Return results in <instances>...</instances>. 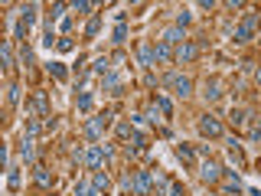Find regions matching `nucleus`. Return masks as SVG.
Instances as JSON below:
<instances>
[{
    "label": "nucleus",
    "mask_w": 261,
    "mask_h": 196,
    "mask_svg": "<svg viewBox=\"0 0 261 196\" xmlns=\"http://www.w3.org/2000/svg\"><path fill=\"white\" fill-rule=\"evenodd\" d=\"M202 95H206V102H219V98H222V82H216V79L206 82V92Z\"/></svg>",
    "instance_id": "nucleus-18"
},
{
    "label": "nucleus",
    "mask_w": 261,
    "mask_h": 196,
    "mask_svg": "<svg viewBox=\"0 0 261 196\" xmlns=\"http://www.w3.org/2000/svg\"><path fill=\"white\" fill-rule=\"evenodd\" d=\"M190 20H193V16H190V10L176 13V27H179V30H183V27H186V23H190Z\"/></svg>",
    "instance_id": "nucleus-43"
},
{
    "label": "nucleus",
    "mask_w": 261,
    "mask_h": 196,
    "mask_svg": "<svg viewBox=\"0 0 261 196\" xmlns=\"http://www.w3.org/2000/svg\"><path fill=\"white\" fill-rule=\"evenodd\" d=\"M33 111H36V118H49V95L46 92L33 95Z\"/></svg>",
    "instance_id": "nucleus-13"
},
{
    "label": "nucleus",
    "mask_w": 261,
    "mask_h": 196,
    "mask_svg": "<svg viewBox=\"0 0 261 196\" xmlns=\"http://www.w3.org/2000/svg\"><path fill=\"white\" fill-rule=\"evenodd\" d=\"M176 157L183 160V163H193L196 160V151H193V147H186V144H176Z\"/></svg>",
    "instance_id": "nucleus-23"
},
{
    "label": "nucleus",
    "mask_w": 261,
    "mask_h": 196,
    "mask_svg": "<svg viewBox=\"0 0 261 196\" xmlns=\"http://www.w3.org/2000/svg\"><path fill=\"white\" fill-rule=\"evenodd\" d=\"M153 102L160 105V111H163V114H173V102H170V98L163 95V92H157V98H153Z\"/></svg>",
    "instance_id": "nucleus-30"
},
{
    "label": "nucleus",
    "mask_w": 261,
    "mask_h": 196,
    "mask_svg": "<svg viewBox=\"0 0 261 196\" xmlns=\"http://www.w3.org/2000/svg\"><path fill=\"white\" fill-rule=\"evenodd\" d=\"M167 196H190V193H186V186H183V183H170Z\"/></svg>",
    "instance_id": "nucleus-40"
},
{
    "label": "nucleus",
    "mask_w": 261,
    "mask_h": 196,
    "mask_svg": "<svg viewBox=\"0 0 261 196\" xmlns=\"http://www.w3.org/2000/svg\"><path fill=\"white\" fill-rule=\"evenodd\" d=\"M105 160H108V157H105L101 144H88V147H85V167L92 170V174H98V170L105 167Z\"/></svg>",
    "instance_id": "nucleus-5"
},
{
    "label": "nucleus",
    "mask_w": 261,
    "mask_h": 196,
    "mask_svg": "<svg viewBox=\"0 0 261 196\" xmlns=\"http://www.w3.org/2000/svg\"><path fill=\"white\" fill-rule=\"evenodd\" d=\"M7 186H10V193H16V190H20V170H16V167H10V170H7Z\"/></svg>",
    "instance_id": "nucleus-24"
},
{
    "label": "nucleus",
    "mask_w": 261,
    "mask_h": 196,
    "mask_svg": "<svg viewBox=\"0 0 261 196\" xmlns=\"http://www.w3.org/2000/svg\"><path fill=\"white\" fill-rule=\"evenodd\" d=\"M92 183H95V190H98V193H108V186H111V177L105 174V170H98V174H92Z\"/></svg>",
    "instance_id": "nucleus-20"
},
{
    "label": "nucleus",
    "mask_w": 261,
    "mask_h": 196,
    "mask_svg": "<svg viewBox=\"0 0 261 196\" xmlns=\"http://www.w3.org/2000/svg\"><path fill=\"white\" fill-rule=\"evenodd\" d=\"M251 141H261V118L255 121V128H251Z\"/></svg>",
    "instance_id": "nucleus-44"
},
{
    "label": "nucleus",
    "mask_w": 261,
    "mask_h": 196,
    "mask_svg": "<svg viewBox=\"0 0 261 196\" xmlns=\"http://www.w3.org/2000/svg\"><path fill=\"white\" fill-rule=\"evenodd\" d=\"M222 174H225V170L219 167V163L212 160V157H209V160L199 167V177H202V183H219V180H222Z\"/></svg>",
    "instance_id": "nucleus-8"
},
{
    "label": "nucleus",
    "mask_w": 261,
    "mask_h": 196,
    "mask_svg": "<svg viewBox=\"0 0 261 196\" xmlns=\"http://www.w3.org/2000/svg\"><path fill=\"white\" fill-rule=\"evenodd\" d=\"M75 105H79V111H92V105H95V98H92V92H82Z\"/></svg>",
    "instance_id": "nucleus-29"
},
{
    "label": "nucleus",
    "mask_w": 261,
    "mask_h": 196,
    "mask_svg": "<svg viewBox=\"0 0 261 196\" xmlns=\"http://www.w3.org/2000/svg\"><path fill=\"white\" fill-rule=\"evenodd\" d=\"M62 13H65V4H53V10L46 13V20H49V23H56V20H65Z\"/></svg>",
    "instance_id": "nucleus-31"
},
{
    "label": "nucleus",
    "mask_w": 261,
    "mask_h": 196,
    "mask_svg": "<svg viewBox=\"0 0 261 196\" xmlns=\"http://www.w3.org/2000/svg\"><path fill=\"white\" fill-rule=\"evenodd\" d=\"M199 134L202 137H222L225 128H222V121H219L216 114H202L199 118Z\"/></svg>",
    "instance_id": "nucleus-4"
},
{
    "label": "nucleus",
    "mask_w": 261,
    "mask_h": 196,
    "mask_svg": "<svg viewBox=\"0 0 261 196\" xmlns=\"http://www.w3.org/2000/svg\"><path fill=\"white\" fill-rule=\"evenodd\" d=\"M46 69H49V76H53L56 82H65V79H69V72H65V65H62V62H49Z\"/></svg>",
    "instance_id": "nucleus-22"
},
{
    "label": "nucleus",
    "mask_w": 261,
    "mask_h": 196,
    "mask_svg": "<svg viewBox=\"0 0 261 196\" xmlns=\"http://www.w3.org/2000/svg\"><path fill=\"white\" fill-rule=\"evenodd\" d=\"M39 131H46L43 121H39V118H30L27 121V137H39Z\"/></svg>",
    "instance_id": "nucleus-27"
},
{
    "label": "nucleus",
    "mask_w": 261,
    "mask_h": 196,
    "mask_svg": "<svg viewBox=\"0 0 261 196\" xmlns=\"http://www.w3.org/2000/svg\"><path fill=\"white\" fill-rule=\"evenodd\" d=\"M98 30H101V20H98V16H92V20H88V27H85V36H88V39L98 36Z\"/></svg>",
    "instance_id": "nucleus-37"
},
{
    "label": "nucleus",
    "mask_w": 261,
    "mask_h": 196,
    "mask_svg": "<svg viewBox=\"0 0 261 196\" xmlns=\"http://www.w3.org/2000/svg\"><path fill=\"white\" fill-rule=\"evenodd\" d=\"M72 160H75V163H85V147H72Z\"/></svg>",
    "instance_id": "nucleus-42"
},
{
    "label": "nucleus",
    "mask_w": 261,
    "mask_h": 196,
    "mask_svg": "<svg viewBox=\"0 0 261 196\" xmlns=\"http://www.w3.org/2000/svg\"><path fill=\"white\" fill-rule=\"evenodd\" d=\"M225 196H239L245 186H242V180H239V174H235V170H225Z\"/></svg>",
    "instance_id": "nucleus-12"
},
{
    "label": "nucleus",
    "mask_w": 261,
    "mask_h": 196,
    "mask_svg": "<svg viewBox=\"0 0 261 196\" xmlns=\"http://www.w3.org/2000/svg\"><path fill=\"white\" fill-rule=\"evenodd\" d=\"M242 7H245L242 0H228V4H225V10H242Z\"/></svg>",
    "instance_id": "nucleus-45"
},
{
    "label": "nucleus",
    "mask_w": 261,
    "mask_h": 196,
    "mask_svg": "<svg viewBox=\"0 0 261 196\" xmlns=\"http://www.w3.org/2000/svg\"><path fill=\"white\" fill-rule=\"evenodd\" d=\"M170 59H176V53L157 39V43H153V62H170Z\"/></svg>",
    "instance_id": "nucleus-16"
},
{
    "label": "nucleus",
    "mask_w": 261,
    "mask_h": 196,
    "mask_svg": "<svg viewBox=\"0 0 261 196\" xmlns=\"http://www.w3.org/2000/svg\"><path fill=\"white\" fill-rule=\"evenodd\" d=\"M153 190V174L150 170H134V196H150Z\"/></svg>",
    "instance_id": "nucleus-6"
},
{
    "label": "nucleus",
    "mask_w": 261,
    "mask_h": 196,
    "mask_svg": "<svg viewBox=\"0 0 261 196\" xmlns=\"http://www.w3.org/2000/svg\"><path fill=\"white\" fill-rule=\"evenodd\" d=\"M72 49H75V43L69 36H59V53H72Z\"/></svg>",
    "instance_id": "nucleus-41"
},
{
    "label": "nucleus",
    "mask_w": 261,
    "mask_h": 196,
    "mask_svg": "<svg viewBox=\"0 0 261 196\" xmlns=\"http://www.w3.org/2000/svg\"><path fill=\"white\" fill-rule=\"evenodd\" d=\"M258 43H261V36H258Z\"/></svg>",
    "instance_id": "nucleus-48"
},
{
    "label": "nucleus",
    "mask_w": 261,
    "mask_h": 196,
    "mask_svg": "<svg viewBox=\"0 0 261 196\" xmlns=\"http://www.w3.org/2000/svg\"><path fill=\"white\" fill-rule=\"evenodd\" d=\"M124 39H127V27L118 23V27H114V43H124Z\"/></svg>",
    "instance_id": "nucleus-39"
},
{
    "label": "nucleus",
    "mask_w": 261,
    "mask_h": 196,
    "mask_svg": "<svg viewBox=\"0 0 261 196\" xmlns=\"http://www.w3.org/2000/svg\"><path fill=\"white\" fill-rule=\"evenodd\" d=\"M137 59H141V69H150L153 65V46H141L137 49Z\"/></svg>",
    "instance_id": "nucleus-21"
},
{
    "label": "nucleus",
    "mask_w": 261,
    "mask_h": 196,
    "mask_svg": "<svg viewBox=\"0 0 261 196\" xmlns=\"http://www.w3.org/2000/svg\"><path fill=\"white\" fill-rule=\"evenodd\" d=\"M92 65H95V72H98V76H101V79H105V76H108V72H111V59H108V56H101V59H95Z\"/></svg>",
    "instance_id": "nucleus-25"
},
{
    "label": "nucleus",
    "mask_w": 261,
    "mask_h": 196,
    "mask_svg": "<svg viewBox=\"0 0 261 196\" xmlns=\"http://www.w3.org/2000/svg\"><path fill=\"white\" fill-rule=\"evenodd\" d=\"M228 160L232 163H245V154H242V147H239V137H228Z\"/></svg>",
    "instance_id": "nucleus-17"
},
{
    "label": "nucleus",
    "mask_w": 261,
    "mask_h": 196,
    "mask_svg": "<svg viewBox=\"0 0 261 196\" xmlns=\"http://www.w3.org/2000/svg\"><path fill=\"white\" fill-rule=\"evenodd\" d=\"M255 82H258V85H261V65H258V69H255Z\"/></svg>",
    "instance_id": "nucleus-46"
},
{
    "label": "nucleus",
    "mask_w": 261,
    "mask_h": 196,
    "mask_svg": "<svg viewBox=\"0 0 261 196\" xmlns=\"http://www.w3.org/2000/svg\"><path fill=\"white\" fill-rule=\"evenodd\" d=\"M75 196H105V193L95 190L92 180H79V183H75Z\"/></svg>",
    "instance_id": "nucleus-19"
},
{
    "label": "nucleus",
    "mask_w": 261,
    "mask_h": 196,
    "mask_svg": "<svg viewBox=\"0 0 261 196\" xmlns=\"http://www.w3.org/2000/svg\"><path fill=\"white\" fill-rule=\"evenodd\" d=\"M130 134H134L130 121H121V125H118V137H121V141H130Z\"/></svg>",
    "instance_id": "nucleus-36"
},
{
    "label": "nucleus",
    "mask_w": 261,
    "mask_h": 196,
    "mask_svg": "<svg viewBox=\"0 0 261 196\" xmlns=\"http://www.w3.org/2000/svg\"><path fill=\"white\" fill-rule=\"evenodd\" d=\"M121 190H127V193H134V174H130V170H127V174H124V177H121Z\"/></svg>",
    "instance_id": "nucleus-38"
},
{
    "label": "nucleus",
    "mask_w": 261,
    "mask_h": 196,
    "mask_svg": "<svg viewBox=\"0 0 261 196\" xmlns=\"http://www.w3.org/2000/svg\"><path fill=\"white\" fill-rule=\"evenodd\" d=\"M108 121H111V111H101V114H95V118H88L85 121V137L92 144H98L101 134H105V128H108Z\"/></svg>",
    "instance_id": "nucleus-1"
},
{
    "label": "nucleus",
    "mask_w": 261,
    "mask_h": 196,
    "mask_svg": "<svg viewBox=\"0 0 261 196\" xmlns=\"http://www.w3.org/2000/svg\"><path fill=\"white\" fill-rule=\"evenodd\" d=\"M20 62H23V65H27V69H30V65H33V62H36V56H33V49H30L27 43H23V49H20Z\"/></svg>",
    "instance_id": "nucleus-33"
},
{
    "label": "nucleus",
    "mask_w": 261,
    "mask_h": 196,
    "mask_svg": "<svg viewBox=\"0 0 261 196\" xmlns=\"http://www.w3.org/2000/svg\"><path fill=\"white\" fill-rule=\"evenodd\" d=\"M196 53H199V46H196L193 39H186L183 46H176V62H193Z\"/></svg>",
    "instance_id": "nucleus-11"
},
{
    "label": "nucleus",
    "mask_w": 261,
    "mask_h": 196,
    "mask_svg": "<svg viewBox=\"0 0 261 196\" xmlns=\"http://www.w3.org/2000/svg\"><path fill=\"white\" fill-rule=\"evenodd\" d=\"M16 151H20V160L23 163H33V160H36V137H27V134H23V141H20Z\"/></svg>",
    "instance_id": "nucleus-10"
},
{
    "label": "nucleus",
    "mask_w": 261,
    "mask_h": 196,
    "mask_svg": "<svg viewBox=\"0 0 261 196\" xmlns=\"http://www.w3.org/2000/svg\"><path fill=\"white\" fill-rule=\"evenodd\" d=\"M163 85L173 88V95H176V98H190V95H193V79L179 76V72H170V76L163 79Z\"/></svg>",
    "instance_id": "nucleus-2"
},
{
    "label": "nucleus",
    "mask_w": 261,
    "mask_h": 196,
    "mask_svg": "<svg viewBox=\"0 0 261 196\" xmlns=\"http://www.w3.org/2000/svg\"><path fill=\"white\" fill-rule=\"evenodd\" d=\"M36 13H39V7H36V4H23V7H20V23L30 30L33 23H36Z\"/></svg>",
    "instance_id": "nucleus-15"
},
{
    "label": "nucleus",
    "mask_w": 261,
    "mask_h": 196,
    "mask_svg": "<svg viewBox=\"0 0 261 196\" xmlns=\"http://www.w3.org/2000/svg\"><path fill=\"white\" fill-rule=\"evenodd\" d=\"M46 196H56V193H53V190H46Z\"/></svg>",
    "instance_id": "nucleus-47"
},
{
    "label": "nucleus",
    "mask_w": 261,
    "mask_h": 196,
    "mask_svg": "<svg viewBox=\"0 0 261 196\" xmlns=\"http://www.w3.org/2000/svg\"><path fill=\"white\" fill-rule=\"evenodd\" d=\"M160 43L173 49V46H183V43H186V36H183V30H179L176 23H173V27H167V30L160 33Z\"/></svg>",
    "instance_id": "nucleus-9"
},
{
    "label": "nucleus",
    "mask_w": 261,
    "mask_h": 196,
    "mask_svg": "<svg viewBox=\"0 0 261 196\" xmlns=\"http://www.w3.org/2000/svg\"><path fill=\"white\" fill-rule=\"evenodd\" d=\"M72 10H75V13H92L95 4H92V0H75V4H72Z\"/></svg>",
    "instance_id": "nucleus-34"
},
{
    "label": "nucleus",
    "mask_w": 261,
    "mask_h": 196,
    "mask_svg": "<svg viewBox=\"0 0 261 196\" xmlns=\"http://www.w3.org/2000/svg\"><path fill=\"white\" fill-rule=\"evenodd\" d=\"M228 121H232L235 128H242L245 121H248V111H245V108H232V114H228Z\"/></svg>",
    "instance_id": "nucleus-26"
},
{
    "label": "nucleus",
    "mask_w": 261,
    "mask_h": 196,
    "mask_svg": "<svg viewBox=\"0 0 261 196\" xmlns=\"http://www.w3.org/2000/svg\"><path fill=\"white\" fill-rule=\"evenodd\" d=\"M144 118H147V121H153V125H157V121L163 118V111H160V105H157V102H153V105H150V108H147V114H144Z\"/></svg>",
    "instance_id": "nucleus-35"
},
{
    "label": "nucleus",
    "mask_w": 261,
    "mask_h": 196,
    "mask_svg": "<svg viewBox=\"0 0 261 196\" xmlns=\"http://www.w3.org/2000/svg\"><path fill=\"white\" fill-rule=\"evenodd\" d=\"M101 85H105V92H111V95H124V85H121L118 72H108V76L101 79Z\"/></svg>",
    "instance_id": "nucleus-14"
},
{
    "label": "nucleus",
    "mask_w": 261,
    "mask_h": 196,
    "mask_svg": "<svg viewBox=\"0 0 261 196\" xmlns=\"http://www.w3.org/2000/svg\"><path fill=\"white\" fill-rule=\"evenodd\" d=\"M255 27H258V13H245L239 30H235V43H248V39L255 36Z\"/></svg>",
    "instance_id": "nucleus-3"
},
{
    "label": "nucleus",
    "mask_w": 261,
    "mask_h": 196,
    "mask_svg": "<svg viewBox=\"0 0 261 196\" xmlns=\"http://www.w3.org/2000/svg\"><path fill=\"white\" fill-rule=\"evenodd\" d=\"M0 59H4V65H7V69H13V65H16V59H13V49L10 46H0Z\"/></svg>",
    "instance_id": "nucleus-28"
},
{
    "label": "nucleus",
    "mask_w": 261,
    "mask_h": 196,
    "mask_svg": "<svg viewBox=\"0 0 261 196\" xmlns=\"http://www.w3.org/2000/svg\"><path fill=\"white\" fill-rule=\"evenodd\" d=\"M23 92V88H20V82H13V85H10V92H7V102H10V105H20V95Z\"/></svg>",
    "instance_id": "nucleus-32"
},
{
    "label": "nucleus",
    "mask_w": 261,
    "mask_h": 196,
    "mask_svg": "<svg viewBox=\"0 0 261 196\" xmlns=\"http://www.w3.org/2000/svg\"><path fill=\"white\" fill-rule=\"evenodd\" d=\"M33 183H36L39 190H53V186H56V177H53V170H49V167H43V163H36V167H33Z\"/></svg>",
    "instance_id": "nucleus-7"
}]
</instances>
